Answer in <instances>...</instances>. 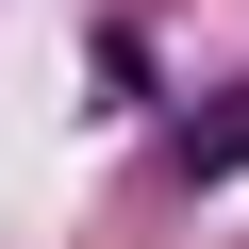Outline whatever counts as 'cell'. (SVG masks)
Listing matches in <instances>:
<instances>
[{"mask_svg":"<svg viewBox=\"0 0 249 249\" xmlns=\"http://www.w3.org/2000/svg\"><path fill=\"white\" fill-rule=\"evenodd\" d=\"M166 166H183V183H216V166H249V100H199L183 133H166Z\"/></svg>","mask_w":249,"mask_h":249,"instance_id":"obj_1","label":"cell"}]
</instances>
